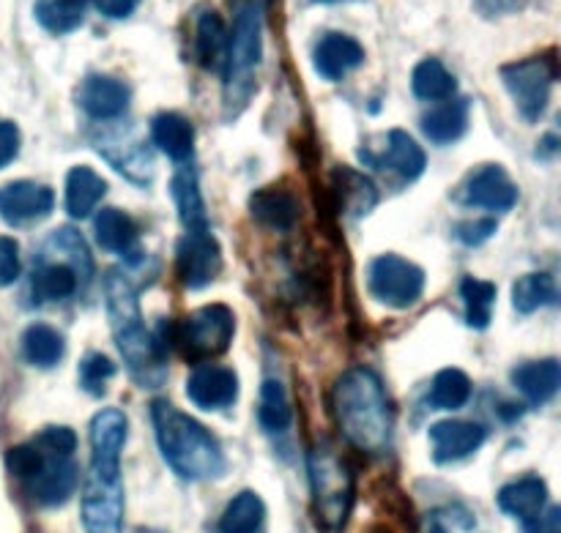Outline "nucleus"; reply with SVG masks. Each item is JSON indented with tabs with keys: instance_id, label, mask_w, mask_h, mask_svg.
Segmentation results:
<instances>
[{
	"instance_id": "45",
	"label": "nucleus",
	"mask_w": 561,
	"mask_h": 533,
	"mask_svg": "<svg viewBox=\"0 0 561 533\" xmlns=\"http://www.w3.org/2000/svg\"><path fill=\"white\" fill-rule=\"evenodd\" d=\"M99 14H104L107 20H126V16L135 14V9L140 5V0H93Z\"/></svg>"
},
{
	"instance_id": "44",
	"label": "nucleus",
	"mask_w": 561,
	"mask_h": 533,
	"mask_svg": "<svg viewBox=\"0 0 561 533\" xmlns=\"http://www.w3.org/2000/svg\"><path fill=\"white\" fill-rule=\"evenodd\" d=\"M20 153V129L11 120H0V167H9Z\"/></svg>"
},
{
	"instance_id": "49",
	"label": "nucleus",
	"mask_w": 561,
	"mask_h": 533,
	"mask_svg": "<svg viewBox=\"0 0 561 533\" xmlns=\"http://www.w3.org/2000/svg\"><path fill=\"white\" fill-rule=\"evenodd\" d=\"M140 533H159V531H140Z\"/></svg>"
},
{
	"instance_id": "31",
	"label": "nucleus",
	"mask_w": 561,
	"mask_h": 533,
	"mask_svg": "<svg viewBox=\"0 0 561 533\" xmlns=\"http://www.w3.org/2000/svg\"><path fill=\"white\" fill-rule=\"evenodd\" d=\"M175 197V208L181 213V222L186 224L190 233H201L206 230V202L201 197V184H197V173L192 167H181L173 175L170 184Z\"/></svg>"
},
{
	"instance_id": "38",
	"label": "nucleus",
	"mask_w": 561,
	"mask_h": 533,
	"mask_svg": "<svg viewBox=\"0 0 561 533\" xmlns=\"http://www.w3.org/2000/svg\"><path fill=\"white\" fill-rule=\"evenodd\" d=\"M129 421L118 408H104L91 421V449H113L121 452L126 443Z\"/></svg>"
},
{
	"instance_id": "35",
	"label": "nucleus",
	"mask_w": 561,
	"mask_h": 533,
	"mask_svg": "<svg viewBox=\"0 0 561 533\" xmlns=\"http://www.w3.org/2000/svg\"><path fill=\"white\" fill-rule=\"evenodd\" d=\"M471 399V378L458 367H447L433 378L427 403L438 410H460Z\"/></svg>"
},
{
	"instance_id": "22",
	"label": "nucleus",
	"mask_w": 561,
	"mask_h": 533,
	"mask_svg": "<svg viewBox=\"0 0 561 533\" xmlns=\"http://www.w3.org/2000/svg\"><path fill=\"white\" fill-rule=\"evenodd\" d=\"M151 137L162 153L173 162H190L195 151V126L181 113H159L151 120Z\"/></svg>"
},
{
	"instance_id": "26",
	"label": "nucleus",
	"mask_w": 561,
	"mask_h": 533,
	"mask_svg": "<svg viewBox=\"0 0 561 533\" xmlns=\"http://www.w3.org/2000/svg\"><path fill=\"white\" fill-rule=\"evenodd\" d=\"M107 184L102 175L91 167H71L66 175V211L71 219H85L91 217L93 208L102 202Z\"/></svg>"
},
{
	"instance_id": "32",
	"label": "nucleus",
	"mask_w": 561,
	"mask_h": 533,
	"mask_svg": "<svg viewBox=\"0 0 561 533\" xmlns=\"http://www.w3.org/2000/svg\"><path fill=\"white\" fill-rule=\"evenodd\" d=\"M266 520V507L257 493L244 490L228 503L219 518V533H257Z\"/></svg>"
},
{
	"instance_id": "33",
	"label": "nucleus",
	"mask_w": 561,
	"mask_h": 533,
	"mask_svg": "<svg viewBox=\"0 0 561 533\" xmlns=\"http://www.w3.org/2000/svg\"><path fill=\"white\" fill-rule=\"evenodd\" d=\"M33 16L44 31L64 36V33L77 31L85 20V0H36L33 3Z\"/></svg>"
},
{
	"instance_id": "34",
	"label": "nucleus",
	"mask_w": 561,
	"mask_h": 533,
	"mask_svg": "<svg viewBox=\"0 0 561 533\" xmlns=\"http://www.w3.org/2000/svg\"><path fill=\"white\" fill-rule=\"evenodd\" d=\"M257 419L261 427L272 436H283L294 425V408H290V399L285 394V386L279 381L268 378L261 386V405H257Z\"/></svg>"
},
{
	"instance_id": "3",
	"label": "nucleus",
	"mask_w": 561,
	"mask_h": 533,
	"mask_svg": "<svg viewBox=\"0 0 561 533\" xmlns=\"http://www.w3.org/2000/svg\"><path fill=\"white\" fill-rule=\"evenodd\" d=\"M151 421L159 452L173 474L186 482H214L225 476L228 460L222 447L201 421L186 416L168 399H157L151 405Z\"/></svg>"
},
{
	"instance_id": "47",
	"label": "nucleus",
	"mask_w": 561,
	"mask_h": 533,
	"mask_svg": "<svg viewBox=\"0 0 561 533\" xmlns=\"http://www.w3.org/2000/svg\"><path fill=\"white\" fill-rule=\"evenodd\" d=\"M482 16H502L518 11L526 0H474Z\"/></svg>"
},
{
	"instance_id": "41",
	"label": "nucleus",
	"mask_w": 561,
	"mask_h": 533,
	"mask_svg": "<svg viewBox=\"0 0 561 533\" xmlns=\"http://www.w3.org/2000/svg\"><path fill=\"white\" fill-rule=\"evenodd\" d=\"M36 447L53 457H71L77 449V436L69 427H47V430L38 432Z\"/></svg>"
},
{
	"instance_id": "36",
	"label": "nucleus",
	"mask_w": 561,
	"mask_h": 533,
	"mask_svg": "<svg viewBox=\"0 0 561 533\" xmlns=\"http://www.w3.org/2000/svg\"><path fill=\"white\" fill-rule=\"evenodd\" d=\"M460 296L466 304V323L471 328H488L493 317V304H496V285L477 277L460 279Z\"/></svg>"
},
{
	"instance_id": "27",
	"label": "nucleus",
	"mask_w": 561,
	"mask_h": 533,
	"mask_svg": "<svg viewBox=\"0 0 561 533\" xmlns=\"http://www.w3.org/2000/svg\"><path fill=\"white\" fill-rule=\"evenodd\" d=\"M93 235H96L99 246L113 255H129L140 239V228L129 213L118 211V208H104L93 222Z\"/></svg>"
},
{
	"instance_id": "7",
	"label": "nucleus",
	"mask_w": 561,
	"mask_h": 533,
	"mask_svg": "<svg viewBox=\"0 0 561 533\" xmlns=\"http://www.w3.org/2000/svg\"><path fill=\"white\" fill-rule=\"evenodd\" d=\"M310 490L318 529L343 531L354 509V476L332 447H316L310 452Z\"/></svg>"
},
{
	"instance_id": "6",
	"label": "nucleus",
	"mask_w": 561,
	"mask_h": 533,
	"mask_svg": "<svg viewBox=\"0 0 561 533\" xmlns=\"http://www.w3.org/2000/svg\"><path fill=\"white\" fill-rule=\"evenodd\" d=\"M82 525L88 533H121L124 525L121 452L91 449V465L82 487Z\"/></svg>"
},
{
	"instance_id": "16",
	"label": "nucleus",
	"mask_w": 561,
	"mask_h": 533,
	"mask_svg": "<svg viewBox=\"0 0 561 533\" xmlns=\"http://www.w3.org/2000/svg\"><path fill=\"white\" fill-rule=\"evenodd\" d=\"M186 397L201 410H225L239 399V378L228 367H197L186 381Z\"/></svg>"
},
{
	"instance_id": "30",
	"label": "nucleus",
	"mask_w": 561,
	"mask_h": 533,
	"mask_svg": "<svg viewBox=\"0 0 561 533\" xmlns=\"http://www.w3.org/2000/svg\"><path fill=\"white\" fill-rule=\"evenodd\" d=\"M411 91L422 102H447L458 91V80L438 58H425L411 74Z\"/></svg>"
},
{
	"instance_id": "17",
	"label": "nucleus",
	"mask_w": 561,
	"mask_h": 533,
	"mask_svg": "<svg viewBox=\"0 0 561 533\" xmlns=\"http://www.w3.org/2000/svg\"><path fill=\"white\" fill-rule=\"evenodd\" d=\"M77 479H80V474H77L75 460L47 454V463H44L42 474L33 482H27L25 487L38 507H64L75 496Z\"/></svg>"
},
{
	"instance_id": "11",
	"label": "nucleus",
	"mask_w": 561,
	"mask_h": 533,
	"mask_svg": "<svg viewBox=\"0 0 561 533\" xmlns=\"http://www.w3.org/2000/svg\"><path fill=\"white\" fill-rule=\"evenodd\" d=\"M520 192L515 181L510 178L507 170L502 164H485V167L474 170L460 186V202L469 208H482L491 213H507L513 211L518 202Z\"/></svg>"
},
{
	"instance_id": "40",
	"label": "nucleus",
	"mask_w": 561,
	"mask_h": 533,
	"mask_svg": "<svg viewBox=\"0 0 561 533\" xmlns=\"http://www.w3.org/2000/svg\"><path fill=\"white\" fill-rule=\"evenodd\" d=\"M115 364L104 354H88L80 364V386L85 389L91 397H99L107 386V381H113Z\"/></svg>"
},
{
	"instance_id": "10",
	"label": "nucleus",
	"mask_w": 561,
	"mask_h": 533,
	"mask_svg": "<svg viewBox=\"0 0 561 533\" xmlns=\"http://www.w3.org/2000/svg\"><path fill=\"white\" fill-rule=\"evenodd\" d=\"M236 334V317L225 304H208L192 312L179 328V343L190 359L222 356Z\"/></svg>"
},
{
	"instance_id": "46",
	"label": "nucleus",
	"mask_w": 561,
	"mask_h": 533,
	"mask_svg": "<svg viewBox=\"0 0 561 533\" xmlns=\"http://www.w3.org/2000/svg\"><path fill=\"white\" fill-rule=\"evenodd\" d=\"M526 533H561V509L548 507L540 518L526 525Z\"/></svg>"
},
{
	"instance_id": "12",
	"label": "nucleus",
	"mask_w": 561,
	"mask_h": 533,
	"mask_svg": "<svg viewBox=\"0 0 561 533\" xmlns=\"http://www.w3.org/2000/svg\"><path fill=\"white\" fill-rule=\"evenodd\" d=\"M222 271V250L214 235L206 230L190 233L179 244V277L184 288L203 290L214 282Z\"/></svg>"
},
{
	"instance_id": "8",
	"label": "nucleus",
	"mask_w": 561,
	"mask_h": 533,
	"mask_svg": "<svg viewBox=\"0 0 561 533\" xmlns=\"http://www.w3.org/2000/svg\"><path fill=\"white\" fill-rule=\"evenodd\" d=\"M557 74L559 71L553 55H535V58L504 66L502 80L507 85L518 113L524 115V120L535 124V120L542 118L548 102H551Z\"/></svg>"
},
{
	"instance_id": "43",
	"label": "nucleus",
	"mask_w": 561,
	"mask_h": 533,
	"mask_svg": "<svg viewBox=\"0 0 561 533\" xmlns=\"http://www.w3.org/2000/svg\"><path fill=\"white\" fill-rule=\"evenodd\" d=\"M499 230L496 219H474V222H466L458 228V239L463 241L466 246H480L491 239Z\"/></svg>"
},
{
	"instance_id": "29",
	"label": "nucleus",
	"mask_w": 561,
	"mask_h": 533,
	"mask_svg": "<svg viewBox=\"0 0 561 533\" xmlns=\"http://www.w3.org/2000/svg\"><path fill=\"white\" fill-rule=\"evenodd\" d=\"M334 186H337L343 213H348L351 219H362L378 202V189L373 186V181L356 170H334Z\"/></svg>"
},
{
	"instance_id": "28",
	"label": "nucleus",
	"mask_w": 561,
	"mask_h": 533,
	"mask_svg": "<svg viewBox=\"0 0 561 533\" xmlns=\"http://www.w3.org/2000/svg\"><path fill=\"white\" fill-rule=\"evenodd\" d=\"M383 167L394 170L400 178L405 181H416L427 167V157L422 151L420 142L403 129H392L387 137V151H383L381 159Z\"/></svg>"
},
{
	"instance_id": "25",
	"label": "nucleus",
	"mask_w": 561,
	"mask_h": 533,
	"mask_svg": "<svg viewBox=\"0 0 561 533\" xmlns=\"http://www.w3.org/2000/svg\"><path fill=\"white\" fill-rule=\"evenodd\" d=\"M22 359L38 370H53L64 361L66 356V339L58 328L47 326V323H33L25 328L20 339Z\"/></svg>"
},
{
	"instance_id": "37",
	"label": "nucleus",
	"mask_w": 561,
	"mask_h": 533,
	"mask_svg": "<svg viewBox=\"0 0 561 533\" xmlns=\"http://www.w3.org/2000/svg\"><path fill=\"white\" fill-rule=\"evenodd\" d=\"M553 301H557V282H553L551 274L535 271L515 282L513 304L524 315H531V312H537L546 304H553Z\"/></svg>"
},
{
	"instance_id": "18",
	"label": "nucleus",
	"mask_w": 561,
	"mask_h": 533,
	"mask_svg": "<svg viewBox=\"0 0 561 533\" xmlns=\"http://www.w3.org/2000/svg\"><path fill=\"white\" fill-rule=\"evenodd\" d=\"M312 63H316V71L323 80L337 82L365 63V47L354 36H345V33H327L316 44Z\"/></svg>"
},
{
	"instance_id": "39",
	"label": "nucleus",
	"mask_w": 561,
	"mask_h": 533,
	"mask_svg": "<svg viewBox=\"0 0 561 533\" xmlns=\"http://www.w3.org/2000/svg\"><path fill=\"white\" fill-rule=\"evenodd\" d=\"M44 463H47V454L36 447V443H20V447L11 449L5 454V465H9L11 474L20 482H33L38 474H42Z\"/></svg>"
},
{
	"instance_id": "2",
	"label": "nucleus",
	"mask_w": 561,
	"mask_h": 533,
	"mask_svg": "<svg viewBox=\"0 0 561 533\" xmlns=\"http://www.w3.org/2000/svg\"><path fill=\"white\" fill-rule=\"evenodd\" d=\"M332 414L340 432L359 452H383L392 441V405L381 378L356 367L337 378L332 389Z\"/></svg>"
},
{
	"instance_id": "24",
	"label": "nucleus",
	"mask_w": 561,
	"mask_h": 533,
	"mask_svg": "<svg viewBox=\"0 0 561 533\" xmlns=\"http://www.w3.org/2000/svg\"><path fill=\"white\" fill-rule=\"evenodd\" d=\"M228 53V25L214 9L201 11L195 25V58L203 69H222Z\"/></svg>"
},
{
	"instance_id": "20",
	"label": "nucleus",
	"mask_w": 561,
	"mask_h": 533,
	"mask_svg": "<svg viewBox=\"0 0 561 533\" xmlns=\"http://www.w3.org/2000/svg\"><path fill=\"white\" fill-rule=\"evenodd\" d=\"M546 503L548 487L540 476H524V479L510 482L507 487L499 490V509L526 525L546 512Z\"/></svg>"
},
{
	"instance_id": "19",
	"label": "nucleus",
	"mask_w": 561,
	"mask_h": 533,
	"mask_svg": "<svg viewBox=\"0 0 561 533\" xmlns=\"http://www.w3.org/2000/svg\"><path fill=\"white\" fill-rule=\"evenodd\" d=\"M250 213L263 228L274 230V233H288L299 222V200L290 189L268 186L250 197Z\"/></svg>"
},
{
	"instance_id": "15",
	"label": "nucleus",
	"mask_w": 561,
	"mask_h": 533,
	"mask_svg": "<svg viewBox=\"0 0 561 533\" xmlns=\"http://www.w3.org/2000/svg\"><path fill=\"white\" fill-rule=\"evenodd\" d=\"M131 102V91L126 82L110 74H88L77 88V104L93 120H113L126 113Z\"/></svg>"
},
{
	"instance_id": "42",
	"label": "nucleus",
	"mask_w": 561,
	"mask_h": 533,
	"mask_svg": "<svg viewBox=\"0 0 561 533\" xmlns=\"http://www.w3.org/2000/svg\"><path fill=\"white\" fill-rule=\"evenodd\" d=\"M20 271V246H16V241L0 235V288H9L11 282H16Z\"/></svg>"
},
{
	"instance_id": "23",
	"label": "nucleus",
	"mask_w": 561,
	"mask_h": 533,
	"mask_svg": "<svg viewBox=\"0 0 561 533\" xmlns=\"http://www.w3.org/2000/svg\"><path fill=\"white\" fill-rule=\"evenodd\" d=\"M469 99H453V102L442 104V107L427 109L420 120L427 140L436 142V146H449V142L460 140L466 129H469Z\"/></svg>"
},
{
	"instance_id": "21",
	"label": "nucleus",
	"mask_w": 561,
	"mask_h": 533,
	"mask_svg": "<svg viewBox=\"0 0 561 533\" xmlns=\"http://www.w3.org/2000/svg\"><path fill=\"white\" fill-rule=\"evenodd\" d=\"M559 383H561V367L557 359L526 361V364L515 367L513 372V386L518 389L531 405L551 403V399L559 394Z\"/></svg>"
},
{
	"instance_id": "1",
	"label": "nucleus",
	"mask_w": 561,
	"mask_h": 533,
	"mask_svg": "<svg viewBox=\"0 0 561 533\" xmlns=\"http://www.w3.org/2000/svg\"><path fill=\"white\" fill-rule=\"evenodd\" d=\"M104 304H107L113 339L118 345L121 359H124L131 381L142 389L162 386L168 381V356L142 323L137 290L126 274L110 271L104 277Z\"/></svg>"
},
{
	"instance_id": "4",
	"label": "nucleus",
	"mask_w": 561,
	"mask_h": 533,
	"mask_svg": "<svg viewBox=\"0 0 561 533\" xmlns=\"http://www.w3.org/2000/svg\"><path fill=\"white\" fill-rule=\"evenodd\" d=\"M93 260L85 239L75 228H60L44 241L31 274V296L36 304H58L91 282Z\"/></svg>"
},
{
	"instance_id": "13",
	"label": "nucleus",
	"mask_w": 561,
	"mask_h": 533,
	"mask_svg": "<svg viewBox=\"0 0 561 533\" xmlns=\"http://www.w3.org/2000/svg\"><path fill=\"white\" fill-rule=\"evenodd\" d=\"M433 443V460L438 465L447 463H460V460L471 457L474 452H480L482 443H485L488 430L480 421H460V419H447L438 421L427 432Z\"/></svg>"
},
{
	"instance_id": "48",
	"label": "nucleus",
	"mask_w": 561,
	"mask_h": 533,
	"mask_svg": "<svg viewBox=\"0 0 561 533\" xmlns=\"http://www.w3.org/2000/svg\"><path fill=\"white\" fill-rule=\"evenodd\" d=\"M316 3H334V0H316Z\"/></svg>"
},
{
	"instance_id": "14",
	"label": "nucleus",
	"mask_w": 561,
	"mask_h": 533,
	"mask_svg": "<svg viewBox=\"0 0 561 533\" xmlns=\"http://www.w3.org/2000/svg\"><path fill=\"white\" fill-rule=\"evenodd\" d=\"M55 208V195L49 186L36 181H14L0 189V217L9 224H31L49 217Z\"/></svg>"
},
{
	"instance_id": "5",
	"label": "nucleus",
	"mask_w": 561,
	"mask_h": 533,
	"mask_svg": "<svg viewBox=\"0 0 561 533\" xmlns=\"http://www.w3.org/2000/svg\"><path fill=\"white\" fill-rule=\"evenodd\" d=\"M263 58V0H236L233 31L225 53V113L236 118L250 104Z\"/></svg>"
},
{
	"instance_id": "9",
	"label": "nucleus",
	"mask_w": 561,
	"mask_h": 533,
	"mask_svg": "<svg viewBox=\"0 0 561 533\" xmlns=\"http://www.w3.org/2000/svg\"><path fill=\"white\" fill-rule=\"evenodd\" d=\"M367 288L378 304L389 310H409L425 293V271L400 255H381L370 263Z\"/></svg>"
}]
</instances>
